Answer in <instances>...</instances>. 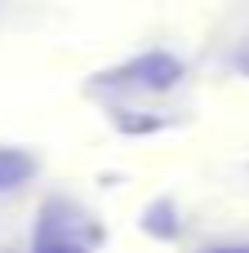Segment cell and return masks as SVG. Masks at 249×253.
I'll use <instances>...</instances> for the list:
<instances>
[{
  "label": "cell",
  "mask_w": 249,
  "mask_h": 253,
  "mask_svg": "<svg viewBox=\"0 0 249 253\" xmlns=\"http://www.w3.org/2000/svg\"><path fill=\"white\" fill-rule=\"evenodd\" d=\"M111 80H125V84H138V89H169V84H178V80H183V62H178L174 53L151 49V53L134 58L129 67H120Z\"/></svg>",
  "instance_id": "1"
},
{
  "label": "cell",
  "mask_w": 249,
  "mask_h": 253,
  "mask_svg": "<svg viewBox=\"0 0 249 253\" xmlns=\"http://www.w3.org/2000/svg\"><path fill=\"white\" fill-rule=\"evenodd\" d=\"M40 173V160L27 147H0V191H22L31 178Z\"/></svg>",
  "instance_id": "2"
},
{
  "label": "cell",
  "mask_w": 249,
  "mask_h": 253,
  "mask_svg": "<svg viewBox=\"0 0 249 253\" xmlns=\"http://www.w3.org/2000/svg\"><path fill=\"white\" fill-rule=\"evenodd\" d=\"M31 253H89V245H80L71 231H62V227L45 222V227H40V236H36V245H31Z\"/></svg>",
  "instance_id": "3"
},
{
  "label": "cell",
  "mask_w": 249,
  "mask_h": 253,
  "mask_svg": "<svg viewBox=\"0 0 249 253\" xmlns=\"http://www.w3.org/2000/svg\"><path fill=\"white\" fill-rule=\"evenodd\" d=\"M200 253H249V245H218V249H200Z\"/></svg>",
  "instance_id": "4"
}]
</instances>
